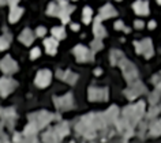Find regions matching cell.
Masks as SVG:
<instances>
[{"instance_id": "obj_1", "label": "cell", "mask_w": 161, "mask_h": 143, "mask_svg": "<svg viewBox=\"0 0 161 143\" xmlns=\"http://www.w3.org/2000/svg\"><path fill=\"white\" fill-rule=\"evenodd\" d=\"M136 53H142L146 59H150L153 56V45L149 38H145L142 41H134Z\"/></svg>"}, {"instance_id": "obj_2", "label": "cell", "mask_w": 161, "mask_h": 143, "mask_svg": "<svg viewBox=\"0 0 161 143\" xmlns=\"http://www.w3.org/2000/svg\"><path fill=\"white\" fill-rule=\"evenodd\" d=\"M57 4H59V18L62 19L63 23H67L68 19H70V14L74 11L75 7L74 6H70V4L65 2V0H56Z\"/></svg>"}, {"instance_id": "obj_3", "label": "cell", "mask_w": 161, "mask_h": 143, "mask_svg": "<svg viewBox=\"0 0 161 143\" xmlns=\"http://www.w3.org/2000/svg\"><path fill=\"white\" fill-rule=\"evenodd\" d=\"M74 55H75L76 60L78 61H89L93 59V55L86 47H82V45H76L74 48Z\"/></svg>"}, {"instance_id": "obj_4", "label": "cell", "mask_w": 161, "mask_h": 143, "mask_svg": "<svg viewBox=\"0 0 161 143\" xmlns=\"http://www.w3.org/2000/svg\"><path fill=\"white\" fill-rule=\"evenodd\" d=\"M51 72L48 71V70H41V71H38V74L35 75V85L38 86V87H46V86L51 83Z\"/></svg>"}, {"instance_id": "obj_5", "label": "cell", "mask_w": 161, "mask_h": 143, "mask_svg": "<svg viewBox=\"0 0 161 143\" xmlns=\"http://www.w3.org/2000/svg\"><path fill=\"white\" fill-rule=\"evenodd\" d=\"M106 98H108V90H106V89L92 87L89 90V99L90 101H105Z\"/></svg>"}, {"instance_id": "obj_6", "label": "cell", "mask_w": 161, "mask_h": 143, "mask_svg": "<svg viewBox=\"0 0 161 143\" xmlns=\"http://www.w3.org/2000/svg\"><path fill=\"white\" fill-rule=\"evenodd\" d=\"M0 68H2L5 74H14V72L18 71V66H16V63L10 57V56L4 57L2 61H0Z\"/></svg>"}, {"instance_id": "obj_7", "label": "cell", "mask_w": 161, "mask_h": 143, "mask_svg": "<svg viewBox=\"0 0 161 143\" xmlns=\"http://www.w3.org/2000/svg\"><path fill=\"white\" fill-rule=\"evenodd\" d=\"M16 86V82L10 78H3L0 79V94L2 96H7L14 90V87Z\"/></svg>"}, {"instance_id": "obj_8", "label": "cell", "mask_w": 161, "mask_h": 143, "mask_svg": "<svg viewBox=\"0 0 161 143\" xmlns=\"http://www.w3.org/2000/svg\"><path fill=\"white\" fill-rule=\"evenodd\" d=\"M134 11L138 15H147L149 14V3L143 2V0H136L135 3L132 4Z\"/></svg>"}, {"instance_id": "obj_9", "label": "cell", "mask_w": 161, "mask_h": 143, "mask_svg": "<svg viewBox=\"0 0 161 143\" xmlns=\"http://www.w3.org/2000/svg\"><path fill=\"white\" fill-rule=\"evenodd\" d=\"M19 41H21L22 44H25L26 47L32 45L33 41H34V34H33V31L30 30V29H25V30L19 34Z\"/></svg>"}, {"instance_id": "obj_10", "label": "cell", "mask_w": 161, "mask_h": 143, "mask_svg": "<svg viewBox=\"0 0 161 143\" xmlns=\"http://www.w3.org/2000/svg\"><path fill=\"white\" fill-rule=\"evenodd\" d=\"M100 22H101V18H100V17H97V18L94 19V28H93V33H94L96 38H98V40L104 38V37L106 36L105 29H104L102 26L100 25Z\"/></svg>"}, {"instance_id": "obj_11", "label": "cell", "mask_w": 161, "mask_h": 143, "mask_svg": "<svg viewBox=\"0 0 161 143\" xmlns=\"http://www.w3.org/2000/svg\"><path fill=\"white\" fill-rule=\"evenodd\" d=\"M117 12L111 4H105V6L101 8L100 11V18L101 19H108V18H112V17H116Z\"/></svg>"}, {"instance_id": "obj_12", "label": "cell", "mask_w": 161, "mask_h": 143, "mask_svg": "<svg viewBox=\"0 0 161 143\" xmlns=\"http://www.w3.org/2000/svg\"><path fill=\"white\" fill-rule=\"evenodd\" d=\"M44 45H45V49H46V53L48 55H55L56 53V49H57V40L55 37L52 38H46L44 41Z\"/></svg>"}, {"instance_id": "obj_13", "label": "cell", "mask_w": 161, "mask_h": 143, "mask_svg": "<svg viewBox=\"0 0 161 143\" xmlns=\"http://www.w3.org/2000/svg\"><path fill=\"white\" fill-rule=\"evenodd\" d=\"M55 101L59 102V104H57L59 108H62V109H68V108L72 105V97H71V94H67V96L60 97V98H55Z\"/></svg>"}, {"instance_id": "obj_14", "label": "cell", "mask_w": 161, "mask_h": 143, "mask_svg": "<svg viewBox=\"0 0 161 143\" xmlns=\"http://www.w3.org/2000/svg\"><path fill=\"white\" fill-rule=\"evenodd\" d=\"M23 14V10L18 6H12L11 7V11H10V22L11 23H15L16 21H19L21 15Z\"/></svg>"}, {"instance_id": "obj_15", "label": "cell", "mask_w": 161, "mask_h": 143, "mask_svg": "<svg viewBox=\"0 0 161 143\" xmlns=\"http://www.w3.org/2000/svg\"><path fill=\"white\" fill-rule=\"evenodd\" d=\"M57 76H59L60 79H63L64 82H67V83H75L76 78H78L75 74H71L70 71H65V72L59 71L57 72Z\"/></svg>"}, {"instance_id": "obj_16", "label": "cell", "mask_w": 161, "mask_h": 143, "mask_svg": "<svg viewBox=\"0 0 161 143\" xmlns=\"http://www.w3.org/2000/svg\"><path fill=\"white\" fill-rule=\"evenodd\" d=\"M52 36L56 40H63L65 38V30L63 28H53L52 29Z\"/></svg>"}, {"instance_id": "obj_17", "label": "cell", "mask_w": 161, "mask_h": 143, "mask_svg": "<svg viewBox=\"0 0 161 143\" xmlns=\"http://www.w3.org/2000/svg\"><path fill=\"white\" fill-rule=\"evenodd\" d=\"M59 4H57V2L56 3H51L48 6V10H46V12H48L49 15H52V17H59Z\"/></svg>"}, {"instance_id": "obj_18", "label": "cell", "mask_w": 161, "mask_h": 143, "mask_svg": "<svg viewBox=\"0 0 161 143\" xmlns=\"http://www.w3.org/2000/svg\"><path fill=\"white\" fill-rule=\"evenodd\" d=\"M93 19V11L90 7H85L83 8V23H86V25H89L90 22H92Z\"/></svg>"}, {"instance_id": "obj_19", "label": "cell", "mask_w": 161, "mask_h": 143, "mask_svg": "<svg viewBox=\"0 0 161 143\" xmlns=\"http://www.w3.org/2000/svg\"><path fill=\"white\" fill-rule=\"evenodd\" d=\"M8 45H10V40L5 38V37H0V50L7 49Z\"/></svg>"}, {"instance_id": "obj_20", "label": "cell", "mask_w": 161, "mask_h": 143, "mask_svg": "<svg viewBox=\"0 0 161 143\" xmlns=\"http://www.w3.org/2000/svg\"><path fill=\"white\" fill-rule=\"evenodd\" d=\"M92 48H93V50H100L101 48H102V44H101V40L96 38L94 41L92 42Z\"/></svg>"}, {"instance_id": "obj_21", "label": "cell", "mask_w": 161, "mask_h": 143, "mask_svg": "<svg viewBox=\"0 0 161 143\" xmlns=\"http://www.w3.org/2000/svg\"><path fill=\"white\" fill-rule=\"evenodd\" d=\"M40 55H41L40 49H38V48H33V49H32V53H30V57H32V59H37Z\"/></svg>"}, {"instance_id": "obj_22", "label": "cell", "mask_w": 161, "mask_h": 143, "mask_svg": "<svg viewBox=\"0 0 161 143\" xmlns=\"http://www.w3.org/2000/svg\"><path fill=\"white\" fill-rule=\"evenodd\" d=\"M45 33H46V29H45V28H42V26H40V28H37V30H35V34H37L38 37H42V36H45Z\"/></svg>"}, {"instance_id": "obj_23", "label": "cell", "mask_w": 161, "mask_h": 143, "mask_svg": "<svg viewBox=\"0 0 161 143\" xmlns=\"http://www.w3.org/2000/svg\"><path fill=\"white\" fill-rule=\"evenodd\" d=\"M18 2H19V0H0V4L7 3V4H10V6L12 7V6H16V4H18Z\"/></svg>"}, {"instance_id": "obj_24", "label": "cell", "mask_w": 161, "mask_h": 143, "mask_svg": "<svg viewBox=\"0 0 161 143\" xmlns=\"http://www.w3.org/2000/svg\"><path fill=\"white\" fill-rule=\"evenodd\" d=\"M115 29H116V30H122V29H124V25H123L122 21H117V22L115 23Z\"/></svg>"}, {"instance_id": "obj_25", "label": "cell", "mask_w": 161, "mask_h": 143, "mask_svg": "<svg viewBox=\"0 0 161 143\" xmlns=\"http://www.w3.org/2000/svg\"><path fill=\"white\" fill-rule=\"evenodd\" d=\"M134 26H135V28L136 29H142V28H143V26H145V23L143 22H142V21H135V22H134Z\"/></svg>"}, {"instance_id": "obj_26", "label": "cell", "mask_w": 161, "mask_h": 143, "mask_svg": "<svg viewBox=\"0 0 161 143\" xmlns=\"http://www.w3.org/2000/svg\"><path fill=\"white\" fill-rule=\"evenodd\" d=\"M71 29H72L74 31H78L79 30V25H76V23H72V25H71Z\"/></svg>"}, {"instance_id": "obj_27", "label": "cell", "mask_w": 161, "mask_h": 143, "mask_svg": "<svg viewBox=\"0 0 161 143\" xmlns=\"http://www.w3.org/2000/svg\"><path fill=\"white\" fill-rule=\"evenodd\" d=\"M147 26H149V29H152V30H153V29L156 28V22H154V21H152V22H149V25H147Z\"/></svg>"}, {"instance_id": "obj_28", "label": "cell", "mask_w": 161, "mask_h": 143, "mask_svg": "<svg viewBox=\"0 0 161 143\" xmlns=\"http://www.w3.org/2000/svg\"><path fill=\"white\" fill-rule=\"evenodd\" d=\"M94 74H96V75H101V68H96Z\"/></svg>"}, {"instance_id": "obj_29", "label": "cell", "mask_w": 161, "mask_h": 143, "mask_svg": "<svg viewBox=\"0 0 161 143\" xmlns=\"http://www.w3.org/2000/svg\"><path fill=\"white\" fill-rule=\"evenodd\" d=\"M124 31H126V33H130V31H131V29H128V28H124Z\"/></svg>"}, {"instance_id": "obj_30", "label": "cell", "mask_w": 161, "mask_h": 143, "mask_svg": "<svg viewBox=\"0 0 161 143\" xmlns=\"http://www.w3.org/2000/svg\"><path fill=\"white\" fill-rule=\"evenodd\" d=\"M157 3H158V4H161V0H157Z\"/></svg>"}, {"instance_id": "obj_31", "label": "cell", "mask_w": 161, "mask_h": 143, "mask_svg": "<svg viewBox=\"0 0 161 143\" xmlns=\"http://www.w3.org/2000/svg\"><path fill=\"white\" fill-rule=\"evenodd\" d=\"M117 2H120V0H117Z\"/></svg>"}]
</instances>
